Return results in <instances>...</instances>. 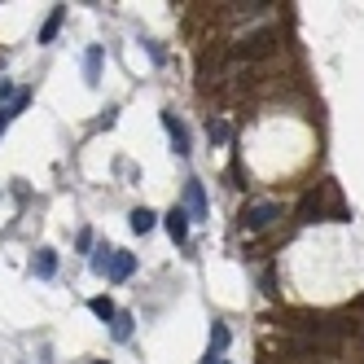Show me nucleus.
I'll return each mask as SVG.
<instances>
[{
	"instance_id": "1",
	"label": "nucleus",
	"mask_w": 364,
	"mask_h": 364,
	"mask_svg": "<svg viewBox=\"0 0 364 364\" xmlns=\"http://www.w3.org/2000/svg\"><path fill=\"white\" fill-rule=\"evenodd\" d=\"M272 220H281V202H255V206H246V215H242V224L250 232H264Z\"/></svg>"
},
{
	"instance_id": "2",
	"label": "nucleus",
	"mask_w": 364,
	"mask_h": 364,
	"mask_svg": "<svg viewBox=\"0 0 364 364\" xmlns=\"http://www.w3.org/2000/svg\"><path fill=\"white\" fill-rule=\"evenodd\" d=\"M272 48H277V31H268V27H264V31H255V36H246V40H242V48H237V53H242V58H268Z\"/></svg>"
},
{
	"instance_id": "3",
	"label": "nucleus",
	"mask_w": 364,
	"mask_h": 364,
	"mask_svg": "<svg viewBox=\"0 0 364 364\" xmlns=\"http://www.w3.org/2000/svg\"><path fill=\"white\" fill-rule=\"evenodd\" d=\"M163 127H167V136H171V145H176V154H180V159H185V154H189V127L185 123H180L171 110L163 114Z\"/></svg>"
},
{
	"instance_id": "4",
	"label": "nucleus",
	"mask_w": 364,
	"mask_h": 364,
	"mask_svg": "<svg viewBox=\"0 0 364 364\" xmlns=\"http://www.w3.org/2000/svg\"><path fill=\"white\" fill-rule=\"evenodd\" d=\"M163 224H167V237H171L176 246H180V242L189 237V211H180V206H171V211H167V220H163Z\"/></svg>"
},
{
	"instance_id": "5",
	"label": "nucleus",
	"mask_w": 364,
	"mask_h": 364,
	"mask_svg": "<svg viewBox=\"0 0 364 364\" xmlns=\"http://www.w3.org/2000/svg\"><path fill=\"white\" fill-rule=\"evenodd\" d=\"M31 272L40 277V281H53L58 277V250H36V259H31Z\"/></svg>"
},
{
	"instance_id": "6",
	"label": "nucleus",
	"mask_w": 364,
	"mask_h": 364,
	"mask_svg": "<svg viewBox=\"0 0 364 364\" xmlns=\"http://www.w3.org/2000/svg\"><path fill=\"white\" fill-rule=\"evenodd\" d=\"M224 347H228V325H211V343H206V360L202 364H220V355H224Z\"/></svg>"
},
{
	"instance_id": "7",
	"label": "nucleus",
	"mask_w": 364,
	"mask_h": 364,
	"mask_svg": "<svg viewBox=\"0 0 364 364\" xmlns=\"http://www.w3.org/2000/svg\"><path fill=\"white\" fill-rule=\"evenodd\" d=\"M185 206H189V220H206V193H202L198 180L185 185Z\"/></svg>"
},
{
	"instance_id": "8",
	"label": "nucleus",
	"mask_w": 364,
	"mask_h": 364,
	"mask_svg": "<svg viewBox=\"0 0 364 364\" xmlns=\"http://www.w3.org/2000/svg\"><path fill=\"white\" fill-rule=\"evenodd\" d=\"M136 268V255H127V250H114L110 255V281H127Z\"/></svg>"
},
{
	"instance_id": "9",
	"label": "nucleus",
	"mask_w": 364,
	"mask_h": 364,
	"mask_svg": "<svg viewBox=\"0 0 364 364\" xmlns=\"http://www.w3.org/2000/svg\"><path fill=\"white\" fill-rule=\"evenodd\" d=\"M62 18H66V5H53L48 22L40 27V44H53V36H58V27H62Z\"/></svg>"
},
{
	"instance_id": "10",
	"label": "nucleus",
	"mask_w": 364,
	"mask_h": 364,
	"mask_svg": "<svg viewBox=\"0 0 364 364\" xmlns=\"http://www.w3.org/2000/svg\"><path fill=\"white\" fill-rule=\"evenodd\" d=\"M149 228H154V211H149V206H136V211H132V232H141V237H145Z\"/></svg>"
},
{
	"instance_id": "11",
	"label": "nucleus",
	"mask_w": 364,
	"mask_h": 364,
	"mask_svg": "<svg viewBox=\"0 0 364 364\" xmlns=\"http://www.w3.org/2000/svg\"><path fill=\"white\" fill-rule=\"evenodd\" d=\"M88 307H92V316H97V321H114V316H119V307H114L110 299H92Z\"/></svg>"
},
{
	"instance_id": "12",
	"label": "nucleus",
	"mask_w": 364,
	"mask_h": 364,
	"mask_svg": "<svg viewBox=\"0 0 364 364\" xmlns=\"http://www.w3.org/2000/svg\"><path fill=\"white\" fill-rule=\"evenodd\" d=\"M110 255H114L110 246H97V255H92V272H97V277L110 272Z\"/></svg>"
},
{
	"instance_id": "13",
	"label": "nucleus",
	"mask_w": 364,
	"mask_h": 364,
	"mask_svg": "<svg viewBox=\"0 0 364 364\" xmlns=\"http://www.w3.org/2000/svg\"><path fill=\"white\" fill-rule=\"evenodd\" d=\"M84 75H88V84H97V75H101V48H88V58H84Z\"/></svg>"
},
{
	"instance_id": "14",
	"label": "nucleus",
	"mask_w": 364,
	"mask_h": 364,
	"mask_svg": "<svg viewBox=\"0 0 364 364\" xmlns=\"http://www.w3.org/2000/svg\"><path fill=\"white\" fill-rule=\"evenodd\" d=\"M206 136H211L215 145H224V141H228V123H224V119H211V123H206Z\"/></svg>"
},
{
	"instance_id": "15",
	"label": "nucleus",
	"mask_w": 364,
	"mask_h": 364,
	"mask_svg": "<svg viewBox=\"0 0 364 364\" xmlns=\"http://www.w3.org/2000/svg\"><path fill=\"white\" fill-rule=\"evenodd\" d=\"M114 338H119V343H123V338H132V316H127V311L114 316Z\"/></svg>"
},
{
	"instance_id": "16",
	"label": "nucleus",
	"mask_w": 364,
	"mask_h": 364,
	"mask_svg": "<svg viewBox=\"0 0 364 364\" xmlns=\"http://www.w3.org/2000/svg\"><path fill=\"white\" fill-rule=\"evenodd\" d=\"M0 101H9V106L18 101V92H14V84H9V80H0Z\"/></svg>"
},
{
	"instance_id": "17",
	"label": "nucleus",
	"mask_w": 364,
	"mask_h": 364,
	"mask_svg": "<svg viewBox=\"0 0 364 364\" xmlns=\"http://www.w3.org/2000/svg\"><path fill=\"white\" fill-rule=\"evenodd\" d=\"M92 364H106V360H92Z\"/></svg>"
}]
</instances>
